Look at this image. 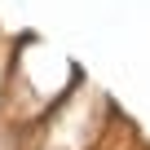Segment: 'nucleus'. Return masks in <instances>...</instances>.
<instances>
[{
  "label": "nucleus",
  "instance_id": "nucleus-1",
  "mask_svg": "<svg viewBox=\"0 0 150 150\" xmlns=\"http://www.w3.org/2000/svg\"><path fill=\"white\" fill-rule=\"evenodd\" d=\"M115 119H119L115 102L88 80V75H80L75 88L31 132V146L27 150H97L106 141V132H110Z\"/></svg>",
  "mask_w": 150,
  "mask_h": 150
},
{
  "label": "nucleus",
  "instance_id": "nucleus-2",
  "mask_svg": "<svg viewBox=\"0 0 150 150\" xmlns=\"http://www.w3.org/2000/svg\"><path fill=\"white\" fill-rule=\"evenodd\" d=\"M9 62H13V35H0V106L9 93Z\"/></svg>",
  "mask_w": 150,
  "mask_h": 150
},
{
  "label": "nucleus",
  "instance_id": "nucleus-3",
  "mask_svg": "<svg viewBox=\"0 0 150 150\" xmlns=\"http://www.w3.org/2000/svg\"><path fill=\"white\" fill-rule=\"evenodd\" d=\"M0 35H5V31H0Z\"/></svg>",
  "mask_w": 150,
  "mask_h": 150
}]
</instances>
